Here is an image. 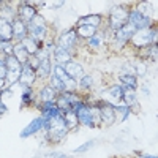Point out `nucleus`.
I'll list each match as a JSON object with an SVG mask.
<instances>
[{
    "label": "nucleus",
    "mask_w": 158,
    "mask_h": 158,
    "mask_svg": "<svg viewBox=\"0 0 158 158\" xmlns=\"http://www.w3.org/2000/svg\"><path fill=\"white\" fill-rule=\"evenodd\" d=\"M43 131H44L46 139H48L49 142H52V144L62 142L65 138H67V135L70 133V131L67 130V127H65L63 115L56 117L54 120H51V122H44Z\"/></svg>",
    "instance_id": "nucleus-1"
},
{
    "label": "nucleus",
    "mask_w": 158,
    "mask_h": 158,
    "mask_svg": "<svg viewBox=\"0 0 158 158\" xmlns=\"http://www.w3.org/2000/svg\"><path fill=\"white\" fill-rule=\"evenodd\" d=\"M156 43H158V29H156V24H155L150 29L136 30V33L131 36L128 44L133 46L138 51V49H142V48L150 46V44H156Z\"/></svg>",
    "instance_id": "nucleus-2"
},
{
    "label": "nucleus",
    "mask_w": 158,
    "mask_h": 158,
    "mask_svg": "<svg viewBox=\"0 0 158 158\" xmlns=\"http://www.w3.org/2000/svg\"><path fill=\"white\" fill-rule=\"evenodd\" d=\"M128 13H130V6H125V5L112 6L109 11V18H108V29L114 33L117 30H120L128 22Z\"/></svg>",
    "instance_id": "nucleus-3"
},
{
    "label": "nucleus",
    "mask_w": 158,
    "mask_h": 158,
    "mask_svg": "<svg viewBox=\"0 0 158 158\" xmlns=\"http://www.w3.org/2000/svg\"><path fill=\"white\" fill-rule=\"evenodd\" d=\"M27 33H29V36L36 40V41L44 43L49 36V25H48L46 19L41 15H36L33 18V21L27 24Z\"/></svg>",
    "instance_id": "nucleus-4"
},
{
    "label": "nucleus",
    "mask_w": 158,
    "mask_h": 158,
    "mask_svg": "<svg viewBox=\"0 0 158 158\" xmlns=\"http://www.w3.org/2000/svg\"><path fill=\"white\" fill-rule=\"evenodd\" d=\"M77 43H79V38H77V35H76V29H74V27L63 30V32L59 33V36L56 38V46H57V48L67 49V51H71V52L76 51Z\"/></svg>",
    "instance_id": "nucleus-5"
},
{
    "label": "nucleus",
    "mask_w": 158,
    "mask_h": 158,
    "mask_svg": "<svg viewBox=\"0 0 158 158\" xmlns=\"http://www.w3.org/2000/svg\"><path fill=\"white\" fill-rule=\"evenodd\" d=\"M122 97H123V87L120 84H111L109 87L103 89L100 92V95H98V98L101 101L109 103V104H112V106L122 103Z\"/></svg>",
    "instance_id": "nucleus-6"
},
{
    "label": "nucleus",
    "mask_w": 158,
    "mask_h": 158,
    "mask_svg": "<svg viewBox=\"0 0 158 158\" xmlns=\"http://www.w3.org/2000/svg\"><path fill=\"white\" fill-rule=\"evenodd\" d=\"M36 15H38V10L33 6V2H21V3H18V18L22 22H25V24L32 22Z\"/></svg>",
    "instance_id": "nucleus-7"
},
{
    "label": "nucleus",
    "mask_w": 158,
    "mask_h": 158,
    "mask_svg": "<svg viewBox=\"0 0 158 158\" xmlns=\"http://www.w3.org/2000/svg\"><path fill=\"white\" fill-rule=\"evenodd\" d=\"M36 71L27 63L22 65V71H21V77H19V85L24 89V87H33V84L36 82Z\"/></svg>",
    "instance_id": "nucleus-8"
},
{
    "label": "nucleus",
    "mask_w": 158,
    "mask_h": 158,
    "mask_svg": "<svg viewBox=\"0 0 158 158\" xmlns=\"http://www.w3.org/2000/svg\"><path fill=\"white\" fill-rule=\"evenodd\" d=\"M43 127H44V120L41 117H35L33 120L25 127L22 131H21V138L22 139H25V138H30V136H33V135H36V133H40V131H43Z\"/></svg>",
    "instance_id": "nucleus-9"
},
{
    "label": "nucleus",
    "mask_w": 158,
    "mask_h": 158,
    "mask_svg": "<svg viewBox=\"0 0 158 158\" xmlns=\"http://www.w3.org/2000/svg\"><path fill=\"white\" fill-rule=\"evenodd\" d=\"M63 70H65V73H67L71 79H74L76 82L85 74L84 67H82L79 62H76V60H70L68 63H65V65H63Z\"/></svg>",
    "instance_id": "nucleus-10"
},
{
    "label": "nucleus",
    "mask_w": 158,
    "mask_h": 158,
    "mask_svg": "<svg viewBox=\"0 0 158 158\" xmlns=\"http://www.w3.org/2000/svg\"><path fill=\"white\" fill-rule=\"evenodd\" d=\"M11 24H13V43H21L29 35L27 33V24L22 22L19 18H16Z\"/></svg>",
    "instance_id": "nucleus-11"
},
{
    "label": "nucleus",
    "mask_w": 158,
    "mask_h": 158,
    "mask_svg": "<svg viewBox=\"0 0 158 158\" xmlns=\"http://www.w3.org/2000/svg\"><path fill=\"white\" fill-rule=\"evenodd\" d=\"M73 57H74V52L62 49V48H57V46H56L54 51H52V56H51L52 62L57 63V65H62V67L65 63H68L70 60H73Z\"/></svg>",
    "instance_id": "nucleus-12"
},
{
    "label": "nucleus",
    "mask_w": 158,
    "mask_h": 158,
    "mask_svg": "<svg viewBox=\"0 0 158 158\" xmlns=\"http://www.w3.org/2000/svg\"><path fill=\"white\" fill-rule=\"evenodd\" d=\"M135 33H136V27H135L133 24L127 22L120 30H117V32L114 33V40H117V41H122V43H125V44L128 46L131 36H133Z\"/></svg>",
    "instance_id": "nucleus-13"
},
{
    "label": "nucleus",
    "mask_w": 158,
    "mask_h": 158,
    "mask_svg": "<svg viewBox=\"0 0 158 158\" xmlns=\"http://www.w3.org/2000/svg\"><path fill=\"white\" fill-rule=\"evenodd\" d=\"M57 98V94H56V90L52 89L51 85H43L41 89H40L38 92V95H36V100H38V106L40 104H43V103H52V101H56Z\"/></svg>",
    "instance_id": "nucleus-14"
},
{
    "label": "nucleus",
    "mask_w": 158,
    "mask_h": 158,
    "mask_svg": "<svg viewBox=\"0 0 158 158\" xmlns=\"http://www.w3.org/2000/svg\"><path fill=\"white\" fill-rule=\"evenodd\" d=\"M74 112H76L79 125H84V127H89V128H95L94 120H92V115H90V106H89V103L85 104V106H82L81 109L74 111Z\"/></svg>",
    "instance_id": "nucleus-15"
},
{
    "label": "nucleus",
    "mask_w": 158,
    "mask_h": 158,
    "mask_svg": "<svg viewBox=\"0 0 158 158\" xmlns=\"http://www.w3.org/2000/svg\"><path fill=\"white\" fill-rule=\"evenodd\" d=\"M131 112H133V109L128 108L127 104H123V103L115 104V106H114V118H115V123L125 122L127 118L131 115Z\"/></svg>",
    "instance_id": "nucleus-16"
},
{
    "label": "nucleus",
    "mask_w": 158,
    "mask_h": 158,
    "mask_svg": "<svg viewBox=\"0 0 158 158\" xmlns=\"http://www.w3.org/2000/svg\"><path fill=\"white\" fill-rule=\"evenodd\" d=\"M156 57H158V46L156 44H150V46H146L142 49H138V59L139 60H153L156 62Z\"/></svg>",
    "instance_id": "nucleus-17"
},
{
    "label": "nucleus",
    "mask_w": 158,
    "mask_h": 158,
    "mask_svg": "<svg viewBox=\"0 0 158 158\" xmlns=\"http://www.w3.org/2000/svg\"><path fill=\"white\" fill-rule=\"evenodd\" d=\"M22 46H24V49L27 51V54L30 56V57H33V56H36V52L43 48V43H40V41H36V40H33L32 36H25L24 40H22Z\"/></svg>",
    "instance_id": "nucleus-18"
},
{
    "label": "nucleus",
    "mask_w": 158,
    "mask_h": 158,
    "mask_svg": "<svg viewBox=\"0 0 158 158\" xmlns=\"http://www.w3.org/2000/svg\"><path fill=\"white\" fill-rule=\"evenodd\" d=\"M21 103L22 106H38V100L33 92V87H24L21 94Z\"/></svg>",
    "instance_id": "nucleus-19"
},
{
    "label": "nucleus",
    "mask_w": 158,
    "mask_h": 158,
    "mask_svg": "<svg viewBox=\"0 0 158 158\" xmlns=\"http://www.w3.org/2000/svg\"><path fill=\"white\" fill-rule=\"evenodd\" d=\"M118 84L123 89L130 90H138L139 87V79L135 74H118Z\"/></svg>",
    "instance_id": "nucleus-20"
},
{
    "label": "nucleus",
    "mask_w": 158,
    "mask_h": 158,
    "mask_svg": "<svg viewBox=\"0 0 158 158\" xmlns=\"http://www.w3.org/2000/svg\"><path fill=\"white\" fill-rule=\"evenodd\" d=\"M103 21H104V18L101 15H97V13H95V15H87V16L81 18L76 22V25H90V27L98 29L100 25L103 24Z\"/></svg>",
    "instance_id": "nucleus-21"
},
{
    "label": "nucleus",
    "mask_w": 158,
    "mask_h": 158,
    "mask_svg": "<svg viewBox=\"0 0 158 158\" xmlns=\"http://www.w3.org/2000/svg\"><path fill=\"white\" fill-rule=\"evenodd\" d=\"M52 59H46L43 62H40L38 65V70H36V77L38 79H49V76L52 74Z\"/></svg>",
    "instance_id": "nucleus-22"
},
{
    "label": "nucleus",
    "mask_w": 158,
    "mask_h": 158,
    "mask_svg": "<svg viewBox=\"0 0 158 158\" xmlns=\"http://www.w3.org/2000/svg\"><path fill=\"white\" fill-rule=\"evenodd\" d=\"M0 18L6 19L8 22H13L18 18V8L13 6L10 2H3L2 8H0Z\"/></svg>",
    "instance_id": "nucleus-23"
},
{
    "label": "nucleus",
    "mask_w": 158,
    "mask_h": 158,
    "mask_svg": "<svg viewBox=\"0 0 158 158\" xmlns=\"http://www.w3.org/2000/svg\"><path fill=\"white\" fill-rule=\"evenodd\" d=\"M0 41H13V24L0 18Z\"/></svg>",
    "instance_id": "nucleus-24"
},
{
    "label": "nucleus",
    "mask_w": 158,
    "mask_h": 158,
    "mask_svg": "<svg viewBox=\"0 0 158 158\" xmlns=\"http://www.w3.org/2000/svg\"><path fill=\"white\" fill-rule=\"evenodd\" d=\"M122 103L127 104L128 108L135 109L138 106V90H130V89H123V97H122Z\"/></svg>",
    "instance_id": "nucleus-25"
},
{
    "label": "nucleus",
    "mask_w": 158,
    "mask_h": 158,
    "mask_svg": "<svg viewBox=\"0 0 158 158\" xmlns=\"http://www.w3.org/2000/svg\"><path fill=\"white\" fill-rule=\"evenodd\" d=\"M104 44H106V38H104V33H103V32H97L92 38L87 40V48L94 49V51L101 49Z\"/></svg>",
    "instance_id": "nucleus-26"
},
{
    "label": "nucleus",
    "mask_w": 158,
    "mask_h": 158,
    "mask_svg": "<svg viewBox=\"0 0 158 158\" xmlns=\"http://www.w3.org/2000/svg\"><path fill=\"white\" fill-rule=\"evenodd\" d=\"M76 35H77V38L79 40H87L89 38H92L97 32H98V29H95V27H90V25H76Z\"/></svg>",
    "instance_id": "nucleus-27"
},
{
    "label": "nucleus",
    "mask_w": 158,
    "mask_h": 158,
    "mask_svg": "<svg viewBox=\"0 0 158 158\" xmlns=\"http://www.w3.org/2000/svg\"><path fill=\"white\" fill-rule=\"evenodd\" d=\"M95 85V77L92 74H84L81 79L77 81V92H90Z\"/></svg>",
    "instance_id": "nucleus-28"
},
{
    "label": "nucleus",
    "mask_w": 158,
    "mask_h": 158,
    "mask_svg": "<svg viewBox=\"0 0 158 158\" xmlns=\"http://www.w3.org/2000/svg\"><path fill=\"white\" fill-rule=\"evenodd\" d=\"M13 56H15L22 65H24V63H27L29 59H30V56L27 54V51L24 49L22 43H15V46H13Z\"/></svg>",
    "instance_id": "nucleus-29"
},
{
    "label": "nucleus",
    "mask_w": 158,
    "mask_h": 158,
    "mask_svg": "<svg viewBox=\"0 0 158 158\" xmlns=\"http://www.w3.org/2000/svg\"><path fill=\"white\" fill-rule=\"evenodd\" d=\"M63 120H65V127H67V130L68 131H73L77 125H79V122H77V117H76V112L71 109V111H67L63 114Z\"/></svg>",
    "instance_id": "nucleus-30"
},
{
    "label": "nucleus",
    "mask_w": 158,
    "mask_h": 158,
    "mask_svg": "<svg viewBox=\"0 0 158 158\" xmlns=\"http://www.w3.org/2000/svg\"><path fill=\"white\" fill-rule=\"evenodd\" d=\"M135 74H136V77L139 79V77H144L147 74V70H149V63L146 62V60H136L135 63Z\"/></svg>",
    "instance_id": "nucleus-31"
},
{
    "label": "nucleus",
    "mask_w": 158,
    "mask_h": 158,
    "mask_svg": "<svg viewBox=\"0 0 158 158\" xmlns=\"http://www.w3.org/2000/svg\"><path fill=\"white\" fill-rule=\"evenodd\" d=\"M89 106H90V115H92V120H94L95 128L101 127L103 123H101V114H100V108H98V104H95V103H90Z\"/></svg>",
    "instance_id": "nucleus-32"
},
{
    "label": "nucleus",
    "mask_w": 158,
    "mask_h": 158,
    "mask_svg": "<svg viewBox=\"0 0 158 158\" xmlns=\"http://www.w3.org/2000/svg\"><path fill=\"white\" fill-rule=\"evenodd\" d=\"M142 18H144V16L138 11V8H136V6L130 8V13H128V22H130V24H133L135 27H138L139 22L142 21ZM136 30H138V29H136Z\"/></svg>",
    "instance_id": "nucleus-33"
},
{
    "label": "nucleus",
    "mask_w": 158,
    "mask_h": 158,
    "mask_svg": "<svg viewBox=\"0 0 158 158\" xmlns=\"http://www.w3.org/2000/svg\"><path fill=\"white\" fill-rule=\"evenodd\" d=\"M56 106L59 108V111H60L62 114H65L67 111H71V104L68 103V100L65 98L62 94L57 95V98H56Z\"/></svg>",
    "instance_id": "nucleus-34"
},
{
    "label": "nucleus",
    "mask_w": 158,
    "mask_h": 158,
    "mask_svg": "<svg viewBox=\"0 0 158 158\" xmlns=\"http://www.w3.org/2000/svg\"><path fill=\"white\" fill-rule=\"evenodd\" d=\"M48 85H51L52 89H54L57 95H60V94H63V92H65L63 84L60 82V79H57L54 74H51V76H49V79H48Z\"/></svg>",
    "instance_id": "nucleus-35"
},
{
    "label": "nucleus",
    "mask_w": 158,
    "mask_h": 158,
    "mask_svg": "<svg viewBox=\"0 0 158 158\" xmlns=\"http://www.w3.org/2000/svg\"><path fill=\"white\" fill-rule=\"evenodd\" d=\"M13 46H15V43L13 41H0V56H11L13 54Z\"/></svg>",
    "instance_id": "nucleus-36"
},
{
    "label": "nucleus",
    "mask_w": 158,
    "mask_h": 158,
    "mask_svg": "<svg viewBox=\"0 0 158 158\" xmlns=\"http://www.w3.org/2000/svg\"><path fill=\"white\" fill-rule=\"evenodd\" d=\"M33 57H36L38 62H43V60H46V59H51V52H48L44 48H41V49L36 52V56H33Z\"/></svg>",
    "instance_id": "nucleus-37"
},
{
    "label": "nucleus",
    "mask_w": 158,
    "mask_h": 158,
    "mask_svg": "<svg viewBox=\"0 0 158 158\" xmlns=\"http://www.w3.org/2000/svg\"><path fill=\"white\" fill-rule=\"evenodd\" d=\"M94 144H95V141H89V142L82 144L81 147H77V149L74 150V153H84V152H87L89 149H92V147H94Z\"/></svg>",
    "instance_id": "nucleus-38"
},
{
    "label": "nucleus",
    "mask_w": 158,
    "mask_h": 158,
    "mask_svg": "<svg viewBox=\"0 0 158 158\" xmlns=\"http://www.w3.org/2000/svg\"><path fill=\"white\" fill-rule=\"evenodd\" d=\"M120 74H135V65L133 63H125L122 67V73Z\"/></svg>",
    "instance_id": "nucleus-39"
},
{
    "label": "nucleus",
    "mask_w": 158,
    "mask_h": 158,
    "mask_svg": "<svg viewBox=\"0 0 158 158\" xmlns=\"http://www.w3.org/2000/svg\"><path fill=\"white\" fill-rule=\"evenodd\" d=\"M6 77V65H5V57L0 56V79Z\"/></svg>",
    "instance_id": "nucleus-40"
},
{
    "label": "nucleus",
    "mask_w": 158,
    "mask_h": 158,
    "mask_svg": "<svg viewBox=\"0 0 158 158\" xmlns=\"http://www.w3.org/2000/svg\"><path fill=\"white\" fill-rule=\"evenodd\" d=\"M138 89H139V94H142L144 97H150V89H149V85L142 84V85H139Z\"/></svg>",
    "instance_id": "nucleus-41"
},
{
    "label": "nucleus",
    "mask_w": 158,
    "mask_h": 158,
    "mask_svg": "<svg viewBox=\"0 0 158 158\" xmlns=\"http://www.w3.org/2000/svg\"><path fill=\"white\" fill-rule=\"evenodd\" d=\"M49 158H68L65 153H62V152H51L49 153Z\"/></svg>",
    "instance_id": "nucleus-42"
},
{
    "label": "nucleus",
    "mask_w": 158,
    "mask_h": 158,
    "mask_svg": "<svg viewBox=\"0 0 158 158\" xmlns=\"http://www.w3.org/2000/svg\"><path fill=\"white\" fill-rule=\"evenodd\" d=\"M8 112V108H6V104L3 100H0V115H5Z\"/></svg>",
    "instance_id": "nucleus-43"
},
{
    "label": "nucleus",
    "mask_w": 158,
    "mask_h": 158,
    "mask_svg": "<svg viewBox=\"0 0 158 158\" xmlns=\"http://www.w3.org/2000/svg\"><path fill=\"white\" fill-rule=\"evenodd\" d=\"M63 5H65L63 0H60V2H52V3H51V8H60V6H63Z\"/></svg>",
    "instance_id": "nucleus-44"
},
{
    "label": "nucleus",
    "mask_w": 158,
    "mask_h": 158,
    "mask_svg": "<svg viewBox=\"0 0 158 158\" xmlns=\"http://www.w3.org/2000/svg\"><path fill=\"white\" fill-rule=\"evenodd\" d=\"M5 87H6V81L5 79H0V92H2Z\"/></svg>",
    "instance_id": "nucleus-45"
},
{
    "label": "nucleus",
    "mask_w": 158,
    "mask_h": 158,
    "mask_svg": "<svg viewBox=\"0 0 158 158\" xmlns=\"http://www.w3.org/2000/svg\"><path fill=\"white\" fill-rule=\"evenodd\" d=\"M2 5H3V2H2V0H0V8H2Z\"/></svg>",
    "instance_id": "nucleus-46"
},
{
    "label": "nucleus",
    "mask_w": 158,
    "mask_h": 158,
    "mask_svg": "<svg viewBox=\"0 0 158 158\" xmlns=\"http://www.w3.org/2000/svg\"><path fill=\"white\" fill-rule=\"evenodd\" d=\"M0 117H2V115H0Z\"/></svg>",
    "instance_id": "nucleus-47"
},
{
    "label": "nucleus",
    "mask_w": 158,
    "mask_h": 158,
    "mask_svg": "<svg viewBox=\"0 0 158 158\" xmlns=\"http://www.w3.org/2000/svg\"><path fill=\"white\" fill-rule=\"evenodd\" d=\"M139 158H141V156H139Z\"/></svg>",
    "instance_id": "nucleus-48"
}]
</instances>
